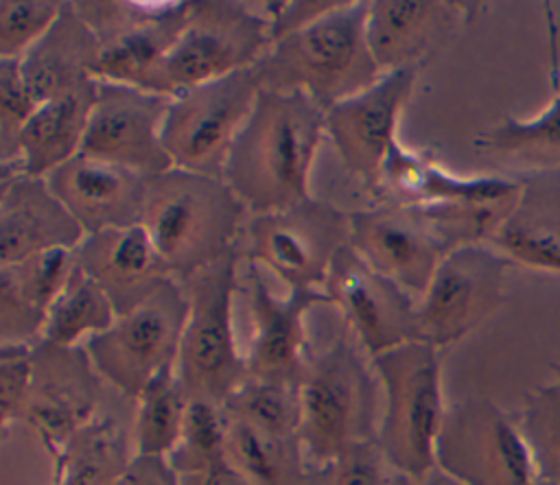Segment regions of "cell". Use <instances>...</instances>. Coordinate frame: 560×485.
<instances>
[{"mask_svg":"<svg viewBox=\"0 0 560 485\" xmlns=\"http://www.w3.org/2000/svg\"><path fill=\"white\" fill-rule=\"evenodd\" d=\"M324 133L326 111L306 94L262 87L230 146L223 181L252 216L308 201Z\"/></svg>","mask_w":560,"mask_h":485,"instance_id":"1","label":"cell"},{"mask_svg":"<svg viewBox=\"0 0 560 485\" xmlns=\"http://www.w3.org/2000/svg\"><path fill=\"white\" fill-rule=\"evenodd\" d=\"M365 22V0H341L313 24L273 42L256 63L262 87L302 92L324 111L368 90L383 72L372 57Z\"/></svg>","mask_w":560,"mask_h":485,"instance_id":"2","label":"cell"},{"mask_svg":"<svg viewBox=\"0 0 560 485\" xmlns=\"http://www.w3.org/2000/svg\"><path fill=\"white\" fill-rule=\"evenodd\" d=\"M245 216L223 179L182 168L147 177L142 227L177 282L234 251Z\"/></svg>","mask_w":560,"mask_h":485,"instance_id":"3","label":"cell"},{"mask_svg":"<svg viewBox=\"0 0 560 485\" xmlns=\"http://www.w3.org/2000/svg\"><path fill=\"white\" fill-rule=\"evenodd\" d=\"M368 360L361 345L343 334L308 356L298 437L313 470L376 441L381 385Z\"/></svg>","mask_w":560,"mask_h":485,"instance_id":"4","label":"cell"},{"mask_svg":"<svg viewBox=\"0 0 560 485\" xmlns=\"http://www.w3.org/2000/svg\"><path fill=\"white\" fill-rule=\"evenodd\" d=\"M370 363L381 385L376 446L396 472L416 481L435 468V443L446 415L438 347L409 341Z\"/></svg>","mask_w":560,"mask_h":485,"instance_id":"5","label":"cell"},{"mask_svg":"<svg viewBox=\"0 0 560 485\" xmlns=\"http://www.w3.org/2000/svg\"><path fill=\"white\" fill-rule=\"evenodd\" d=\"M236 249L214 264L182 280L188 317L175 360L177 380L188 400L223 404L247 378V360L234 336L232 304L236 293Z\"/></svg>","mask_w":560,"mask_h":485,"instance_id":"6","label":"cell"},{"mask_svg":"<svg viewBox=\"0 0 560 485\" xmlns=\"http://www.w3.org/2000/svg\"><path fill=\"white\" fill-rule=\"evenodd\" d=\"M269 46V20L258 2H192L179 39L142 90L173 98L190 87L256 66Z\"/></svg>","mask_w":560,"mask_h":485,"instance_id":"7","label":"cell"},{"mask_svg":"<svg viewBox=\"0 0 560 485\" xmlns=\"http://www.w3.org/2000/svg\"><path fill=\"white\" fill-rule=\"evenodd\" d=\"M186 317L188 297L168 277L149 299L90 336L83 350L101 380L136 400L158 374L175 367Z\"/></svg>","mask_w":560,"mask_h":485,"instance_id":"8","label":"cell"},{"mask_svg":"<svg viewBox=\"0 0 560 485\" xmlns=\"http://www.w3.org/2000/svg\"><path fill=\"white\" fill-rule=\"evenodd\" d=\"M260 90L252 66L173 96L162 125V146L173 168L223 179L230 146Z\"/></svg>","mask_w":560,"mask_h":485,"instance_id":"9","label":"cell"},{"mask_svg":"<svg viewBox=\"0 0 560 485\" xmlns=\"http://www.w3.org/2000/svg\"><path fill=\"white\" fill-rule=\"evenodd\" d=\"M348 232L346 212L308 199L252 216L243 253L247 262L278 275L289 291H322L335 253L348 245Z\"/></svg>","mask_w":560,"mask_h":485,"instance_id":"10","label":"cell"},{"mask_svg":"<svg viewBox=\"0 0 560 485\" xmlns=\"http://www.w3.org/2000/svg\"><path fill=\"white\" fill-rule=\"evenodd\" d=\"M435 465L462 485H534L538 481L521 426L483 398L446 409L435 443Z\"/></svg>","mask_w":560,"mask_h":485,"instance_id":"11","label":"cell"},{"mask_svg":"<svg viewBox=\"0 0 560 485\" xmlns=\"http://www.w3.org/2000/svg\"><path fill=\"white\" fill-rule=\"evenodd\" d=\"M322 291L341 310L370 360L402 343L422 341L411 295L374 271L350 245L335 253Z\"/></svg>","mask_w":560,"mask_h":485,"instance_id":"12","label":"cell"},{"mask_svg":"<svg viewBox=\"0 0 560 485\" xmlns=\"http://www.w3.org/2000/svg\"><path fill=\"white\" fill-rule=\"evenodd\" d=\"M171 98L131 85L98 81L81 153L122 166L142 177L173 168L162 146Z\"/></svg>","mask_w":560,"mask_h":485,"instance_id":"13","label":"cell"},{"mask_svg":"<svg viewBox=\"0 0 560 485\" xmlns=\"http://www.w3.org/2000/svg\"><path fill=\"white\" fill-rule=\"evenodd\" d=\"M418 66L381 74L368 90L326 111V135L343 168L374 194L381 168L396 138L398 116L411 96Z\"/></svg>","mask_w":560,"mask_h":485,"instance_id":"14","label":"cell"},{"mask_svg":"<svg viewBox=\"0 0 560 485\" xmlns=\"http://www.w3.org/2000/svg\"><path fill=\"white\" fill-rule=\"evenodd\" d=\"M501 262L486 249L466 245L448 251L420 295V339L433 347L451 345L470 332L497 304Z\"/></svg>","mask_w":560,"mask_h":485,"instance_id":"15","label":"cell"},{"mask_svg":"<svg viewBox=\"0 0 560 485\" xmlns=\"http://www.w3.org/2000/svg\"><path fill=\"white\" fill-rule=\"evenodd\" d=\"M348 245L407 293H424L446 256L416 205L381 203L348 214Z\"/></svg>","mask_w":560,"mask_h":485,"instance_id":"16","label":"cell"},{"mask_svg":"<svg viewBox=\"0 0 560 485\" xmlns=\"http://www.w3.org/2000/svg\"><path fill=\"white\" fill-rule=\"evenodd\" d=\"M98 380L83 345H33V391L24 422L39 435L50 454L96 415Z\"/></svg>","mask_w":560,"mask_h":485,"instance_id":"17","label":"cell"},{"mask_svg":"<svg viewBox=\"0 0 560 485\" xmlns=\"http://www.w3.org/2000/svg\"><path fill=\"white\" fill-rule=\"evenodd\" d=\"M247 293L254 334L245 354L252 378L300 387L306 371L304 317L315 304H330L319 288L289 291L278 297L269 291L262 269L247 262Z\"/></svg>","mask_w":560,"mask_h":485,"instance_id":"18","label":"cell"},{"mask_svg":"<svg viewBox=\"0 0 560 485\" xmlns=\"http://www.w3.org/2000/svg\"><path fill=\"white\" fill-rule=\"evenodd\" d=\"M44 179L85 236L142 225L147 177L133 170L77 153Z\"/></svg>","mask_w":560,"mask_h":485,"instance_id":"19","label":"cell"},{"mask_svg":"<svg viewBox=\"0 0 560 485\" xmlns=\"http://www.w3.org/2000/svg\"><path fill=\"white\" fill-rule=\"evenodd\" d=\"M0 168V267L46 249H77L85 234L46 179L28 177L15 164Z\"/></svg>","mask_w":560,"mask_h":485,"instance_id":"20","label":"cell"},{"mask_svg":"<svg viewBox=\"0 0 560 485\" xmlns=\"http://www.w3.org/2000/svg\"><path fill=\"white\" fill-rule=\"evenodd\" d=\"M74 258L107 295L116 317L140 306L171 277L142 225L90 234L74 249Z\"/></svg>","mask_w":560,"mask_h":485,"instance_id":"21","label":"cell"},{"mask_svg":"<svg viewBox=\"0 0 560 485\" xmlns=\"http://www.w3.org/2000/svg\"><path fill=\"white\" fill-rule=\"evenodd\" d=\"M101 44L79 15L74 2H63L61 15L50 31L22 57V76L44 103L96 79Z\"/></svg>","mask_w":560,"mask_h":485,"instance_id":"22","label":"cell"},{"mask_svg":"<svg viewBox=\"0 0 560 485\" xmlns=\"http://www.w3.org/2000/svg\"><path fill=\"white\" fill-rule=\"evenodd\" d=\"M96 92L98 79L39 103L18 135L13 164L24 175L44 179L81 153Z\"/></svg>","mask_w":560,"mask_h":485,"instance_id":"23","label":"cell"},{"mask_svg":"<svg viewBox=\"0 0 560 485\" xmlns=\"http://www.w3.org/2000/svg\"><path fill=\"white\" fill-rule=\"evenodd\" d=\"M192 2H155L140 20L101 44L96 79L142 90L179 39Z\"/></svg>","mask_w":560,"mask_h":485,"instance_id":"24","label":"cell"},{"mask_svg":"<svg viewBox=\"0 0 560 485\" xmlns=\"http://www.w3.org/2000/svg\"><path fill=\"white\" fill-rule=\"evenodd\" d=\"M510 186L499 179H459L444 173L429 155L392 144L374 197L392 205H429L451 201L505 199Z\"/></svg>","mask_w":560,"mask_h":485,"instance_id":"25","label":"cell"},{"mask_svg":"<svg viewBox=\"0 0 560 485\" xmlns=\"http://www.w3.org/2000/svg\"><path fill=\"white\" fill-rule=\"evenodd\" d=\"M448 4L427 0H372L368 2V44L378 70L394 72L420 66V57L444 28Z\"/></svg>","mask_w":560,"mask_h":485,"instance_id":"26","label":"cell"},{"mask_svg":"<svg viewBox=\"0 0 560 485\" xmlns=\"http://www.w3.org/2000/svg\"><path fill=\"white\" fill-rule=\"evenodd\" d=\"M225 419L228 465L247 485H313V468L298 435H271L236 417L225 415Z\"/></svg>","mask_w":560,"mask_h":485,"instance_id":"27","label":"cell"},{"mask_svg":"<svg viewBox=\"0 0 560 485\" xmlns=\"http://www.w3.org/2000/svg\"><path fill=\"white\" fill-rule=\"evenodd\" d=\"M112 417L94 415L52 454V485H118L133 452Z\"/></svg>","mask_w":560,"mask_h":485,"instance_id":"28","label":"cell"},{"mask_svg":"<svg viewBox=\"0 0 560 485\" xmlns=\"http://www.w3.org/2000/svg\"><path fill=\"white\" fill-rule=\"evenodd\" d=\"M116 319L107 295L74 267L68 284L48 306L42 328V339L59 347H79L90 336L107 330Z\"/></svg>","mask_w":560,"mask_h":485,"instance_id":"29","label":"cell"},{"mask_svg":"<svg viewBox=\"0 0 560 485\" xmlns=\"http://www.w3.org/2000/svg\"><path fill=\"white\" fill-rule=\"evenodd\" d=\"M131 426L133 454L168 457L179 441L188 398L177 380L175 367L158 374L136 398Z\"/></svg>","mask_w":560,"mask_h":485,"instance_id":"30","label":"cell"},{"mask_svg":"<svg viewBox=\"0 0 560 485\" xmlns=\"http://www.w3.org/2000/svg\"><path fill=\"white\" fill-rule=\"evenodd\" d=\"M179 476L203 474L228 465V419L210 400H188L177 446L168 454Z\"/></svg>","mask_w":560,"mask_h":485,"instance_id":"31","label":"cell"},{"mask_svg":"<svg viewBox=\"0 0 560 485\" xmlns=\"http://www.w3.org/2000/svg\"><path fill=\"white\" fill-rule=\"evenodd\" d=\"M221 406L225 415L271 435L291 437L300 428V387L293 385L249 376Z\"/></svg>","mask_w":560,"mask_h":485,"instance_id":"32","label":"cell"},{"mask_svg":"<svg viewBox=\"0 0 560 485\" xmlns=\"http://www.w3.org/2000/svg\"><path fill=\"white\" fill-rule=\"evenodd\" d=\"M74 267V249L57 247L33 253L15 264L0 267V277H4L31 306L46 312L68 284Z\"/></svg>","mask_w":560,"mask_h":485,"instance_id":"33","label":"cell"},{"mask_svg":"<svg viewBox=\"0 0 560 485\" xmlns=\"http://www.w3.org/2000/svg\"><path fill=\"white\" fill-rule=\"evenodd\" d=\"M66 0H2L0 59H22L57 22Z\"/></svg>","mask_w":560,"mask_h":485,"instance_id":"34","label":"cell"},{"mask_svg":"<svg viewBox=\"0 0 560 485\" xmlns=\"http://www.w3.org/2000/svg\"><path fill=\"white\" fill-rule=\"evenodd\" d=\"M521 433L529 446L536 476L542 483L560 485V391L547 389L536 395Z\"/></svg>","mask_w":560,"mask_h":485,"instance_id":"35","label":"cell"},{"mask_svg":"<svg viewBox=\"0 0 560 485\" xmlns=\"http://www.w3.org/2000/svg\"><path fill=\"white\" fill-rule=\"evenodd\" d=\"M313 485H409L383 457L376 441L363 443L328 465L313 470Z\"/></svg>","mask_w":560,"mask_h":485,"instance_id":"36","label":"cell"},{"mask_svg":"<svg viewBox=\"0 0 560 485\" xmlns=\"http://www.w3.org/2000/svg\"><path fill=\"white\" fill-rule=\"evenodd\" d=\"M37 105L22 76L20 61L0 59V164H13L18 135Z\"/></svg>","mask_w":560,"mask_h":485,"instance_id":"37","label":"cell"},{"mask_svg":"<svg viewBox=\"0 0 560 485\" xmlns=\"http://www.w3.org/2000/svg\"><path fill=\"white\" fill-rule=\"evenodd\" d=\"M33 345H0V426L4 435L11 424L24 419L31 400Z\"/></svg>","mask_w":560,"mask_h":485,"instance_id":"38","label":"cell"},{"mask_svg":"<svg viewBox=\"0 0 560 485\" xmlns=\"http://www.w3.org/2000/svg\"><path fill=\"white\" fill-rule=\"evenodd\" d=\"M46 312L31 306L0 277V345H33L42 339Z\"/></svg>","mask_w":560,"mask_h":485,"instance_id":"39","label":"cell"},{"mask_svg":"<svg viewBox=\"0 0 560 485\" xmlns=\"http://www.w3.org/2000/svg\"><path fill=\"white\" fill-rule=\"evenodd\" d=\"M341 0H280V2H258L260 11L269 20L271 44L313 24L322 15L337 9Z\"/></svg>","mask_w":560,"mask_h":485,"instance_id":"40","label":"cell"},{"mask_svg":"<svg viewBox=\"0 0 560 485\" xmlns=\"http://www.w3.org/2000/svg\"><path fill=\"white\" fill-rule=\"evenodd\" d=\"M118 485H182V476L168 457L133 454Z\"/></svg>","mask_w":560,"mask_h":485,"instance_id":"41","label":"cell"},{"mask_svg":"<svg viewBox=\"0 0 560 485\" xmlns=\"http://www.w3.org/2000/svg\"><path fill=\"white\" fill-rule=\"evenodd\" d=\"M182 485H247V481L234 468L223 465L203 474L182 476Z\"/></svg>","mask_w":560,"mask_h":485,"instance_id":"42","label":"cell"},{"mask_svg":"<svg viewBox=\"0 0 560 485\" xmlns=\"http://www.w3.org/2000/svg\"><path fill=\"white\" fill-rule=\"evenodd\" d=\"M409 485H462L459 481H455L453 476H448L444 470H440L438 465L431 468L427 474H422L416 481H409Z\"/></svg>","mask_w":560,"mask_h":485,"instance_id":"43","label":"cell"},{"mask_svg":"<svg viewBox=\"0 0 560 485\" xmlns=\"http://www.w3.org/2000/svg\"><path fill=\"white\" fill-rule=\"evenodd\" d=\"M534 485H549V483H542V481H536Z\"/></svg>","mask_w":560,"mask_h":485,"instance_id":"44","label":"cell"}]
</instances>
